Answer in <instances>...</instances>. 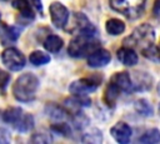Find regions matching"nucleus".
Instances as JSON below:
<instances>
[{
    "mask_svg": "<svg viewBox=\"0 0 160 144\" xmlns=\"http://www.w3.org/2000/svg\"><path fill=\"white\" fill-rule=\"evenodd\" d=\"M39 88V79L32 73L21 74L12 85V95L18 101L29 103L35 99Z\"/></svg>",
    "mask_w": 160,
    "mask_h": 144,
    "instance_id": "nucleus-1",
    "label": "nucleus"
},
{
    "mask_svg": "<svg viewBox=\"0 0 160 144\" xmlns=\"http://www.w3.org/2000/svg\"><path fill=\"white\" fill-rule=\"evenodd\" d=\"M98 48H100L99 40H96L95 38L86 36L84 34H79L70 41L68 53L72 58H85Z\"/></svg>",
    "mask_w": 160,
    "mask_h": 144,
    "instance_id": "nucleus-2",
    "label": "nucleus"
},
{
    "mask_svg": "<svg viewBox=\"0 0 160 144\" xmlns=\"http://www.w3.org/2000/svg\"><path fill=\"white\" fill-rule=\"evenodd\" d=\"M155 40V31L152 29V26H150L149 24H142L140 26H138L132 34L125 39L124 41H129L128 45H132V46H139L140 50L150 44H154Z\"/></svg>",
    "mask_w": 160,
    "mask_h": 144,
    "instance_id": "nucleus-3",
    "label": "nucleus"
},
{
    "mask_svg": "<svg viewBox=\"0 0 160 144\" xmlns=\"http://www.w3.org/2000/svg\"><path fill=\"white\" fill-rule=\"evenodd\" d=\"M145 3L146 0H110L111 8L128 18L139 16L145 8Z\"/></svg>",
    "mask_w": 160,
    "mask_h": 144,
    "instance_id": "nucleus-4",
    "label": "nucleus"
},
{
    "mask_svg": "<svg viewBox=\"0 0 160 144\" xmlns=\"http://www.w3.org/2000/svg\"><path fill=\"white\" fill-rule=\"evenodd\" d=\"M101 76L99 75H92L90 78H82L72 81L69 86V91L72 95H79V96H85L89 93H92L98 89V86L101 83Z\"/></svg>",
    "mask_w": 160,
    "mask_h": 144,
    "instance_id": "nucleus-5",
    "label": "nucleus"
},
{
    "mask_svg": "<svg viewBox=\"0 0 160 144\" xmlns=\"http://www.w3.org/2000/svg\"><path fill=\"white\" fill-rule=\"evenodd\" d=\"M1 61L11 71H19L26 64V59H25L24 54L14 46L6 48L1 53Z\"/></svg>",
    "mask_w": 160,
    "mask_h": 144,
    "instance_id": "nucleus-6",
    "label": "nucleus"
},
{
    "mask_svg": "<svg viewBox=\"0 0 160 144\" xmlns=\"http://www.w3.org/2000/svg\"><path fill=\"white\" fill-rule=\"evenodd\" d=\"M49 13L51 18V23L56 28H65V25L69 21V10L65 5H62L59 1H54L49 6Z\"/></svg>",
    "mask_w": 160,
    "mask_h": 144,
    "instance_id": "nucleus-7",
    "label": "nucleus"
},
{
    "mask_svg": "<svg viewBox=\"0 0 160 144\" xmlns=\"http://www.w3.org/2000/svg\"><path fill=\"white\" fill-rule=\"evenodd\" d=\"M111 55L106 49L98 48L88 55V65L91 68H101L110 63Z\"/></svg>",
    "mask_w": 160,
    "mask_h": 144,
    "instance_id": "nucleus-8",
    "label": "nucleus"
},
{
    "mask_svg": "<svg viewBox=\"0 0 160 144\" xmlns=\"http://www.w3.org/2000/svg\"><path fill=\"white\" fill-rule=\"evenodd\" d=\"M20 36V29L11 26L6 23H0V41L2 45H10L15 43Z\"/></svg>",
    "mask_w": 160,
    "mask_h": 144,
    "instance_id": "nucleus-9",
    "label": "nucleus"
},
{
    "mask_svg": "<svg viewBox=\"0 0 160 144\" xmlns=\"http://www.w3.org/2000/svg\"><path fill=\"white\" fill-rule=\"evenodd\" d=\"M135 75L131 78V91H145L152 86V79L149 74L142 71L134 73Z\"/></svg>",
    "mask_w": 160,
    "mask_h": 144,
    "instance_id": "nucleus-10",
    "label": "nucleus"
},
{
    "mask_svg": "<svg viewBox=\"0 0 160 144\" xmlns=\"http://www.w3.org/2000/svg\"><path fill=\"white\" fill-rule=\"evenodd\" d=\"M110 134L111 136L120 144H126L130 141L131 138V128L122 121L116 123L111 129H110Z\"/></svg>",
    "mask_w": 160,
    "mask_h": 144,
    "instance_id": "nucleus-11",
    "label": "nucleus"
},
{
    "mask_svg": "<svg viewBox=\"0 0 160 144\" xmlns=\"http://www.w3.org/2000/svg\"><path fill=\"white\" fill-rule=\"evenodd\" d=\"M118 59L121 64L126 65V66H134L138 63V54L135 53V50L130 46H122L116 51Z\"/></svg>",
    "mask_w": 160,
    "mask_h": 144,
    "instance_id": "nucleus-12",
    "label": "nucleus"
},
{
    "mask_svg": "<svg viewBox=\"0 0 160 144\" xmlns=\"http://www.w3.org/2000/svg\"><path fill=\"white\" fill-rule=\"evenodd\" d=\"M12 8L16 9L20 13V16L25 21H31L35 18L34 9H32V6L30 5V3L28 0H14L12 1Z\"/></svg>",
    "mask_w": 160,
    "mask_h": 144,
    "instance_id": "nucleus-13",
    "label": "nucleus"
},
{
    "mask_svg": "<svg viewBox=\"0 0 160 144\" xmlns=\"http://www.w3.org/2000/svg\"><path fill=\"white\" fill-rule=\"evenodd\" d=\"M22 115H24V111H22L21 108H19V106H10V108H8L2 113V120L6 124H10L15 129V126L19 124L20 119L22 118Z\"/></svg>",
    "mask_w": 160,
    "mask_h": 144,
    "instance_id": "nucleus-14",
    "label": "nucleus"
},
{
    "mask_svg": "<svg viewBox=\"0 0 160 144\" xmlns=\"http://www.w3.org/2000/svg\"><path fill=\"white\" fill-rule=\"evenodd\" d=\"M110 81L114 83L121 91H131V76L126 71L115 73Z\"/></svg>",
    "mask_w": 160,
    "mask_h": 144,
    "instance_id": "nucleus-15",
    "label": "nucleus"
},
{
    "mask_svg": "<svg viewBox=\"0 0 160 144\" xmlns=\"http://www.w3.org/2000/svg\"><path fill=\"white\" fill-rule=\"evenodd\" d=\"M45 113H46V115L49 118H51V119H54L56 121H62L66 118H70V115H69V113L66 111L65 108H62V106H60L58 104H54V103L48 104L45 106Z\"/></svg>",
    "mask_w": 160,
    "mask_h": 144,
    "instance_id": "nucleus-16",
    "label": "nucleus"
},
{
    "mask_svg": "<svg viewBox=\"0 0 160 144\" xmlns=\"http://www.w3.org/2000/svg\"><path fill=\"white\" fill-rule=\"evenodd\" d=\"M121 90L114 84V83H109L108 86L105 88V91H104V101L109 105V106H114L119 95H120Z\"/></svg>",
    "mask_w": 160,
    "mask_h": 144,
    "instance_id": "nucleus-17",
    "label": "nucleus"
},
{
    "mask_svg": "<svg viewBox=\"0 0 160 144\" xmlns=\"http://www.w3.org/2000/svg\"><path fill=\"white\" fill-rule=\"evenodd\" d=\"M42 45H44L45 50H48L49 53H58V51H60V49L62 48L64 40H62L60 36L51 34V35L46 36V39L44 40V44H42Z\"/></svg>",
    "mask_w": 160,
    "mask_h": 144,
    "instance_id": "nucleus-18",
    "label": "nucleus"
},
{
    "mask_svg": "<svg viewBox=\"0 0 160 144\" xmlns=\"http://www.w3.org/2000/svg\"><path fill=\"white\" fill-rule=\"evenodd\" d=\"M105 29L110 35H119L124 33L125 24L120 19H109L105 24Z\"/></svg>",
    "mask_w": 160,
    "mask_h": 144,
    "instance_id": "nucleus-19",
    "label": "nucleus"
},
{
    "mask_svg": "<svg viewBox=\"0 0 160 144\" xmlns=\"http://www.w3.org/2000/svg\"><path fill=\"white\" fill-rule=\"evenodd\" d=\"M134 108L136 110L138 114L142 115V116H151L154 113V109L151 106V104L146 100V99H139L135 101Z\"/></svg>",
    "mask_w": 160,
    "mask_h": 144,
    "instance_id": "nucleus-20",
    "label": "nucleus"
},
{
    "mask_svg": "<svg viewBox=\"0 0 160 144\" xmlns=\"http://www.w3.org/2000/svg\"><path fill=\"white\" fill-rule=\"evenodd\" d=\"M34 128V118L32 115L24 113L22 118L20 119L19 124L15 126V130H18L19 133H28Z\"/></svg>",
    "mask_w": 160,
    "mask_h": 144,
    "instance_id": "nucleus-21",
    "label": "nucleus"
},
{
    "mask_svg": "<svg viewBox=\"0 0 160 144\" xmlns=\"http://www.w3.org/2000/svg\"><path fill=\"white\" fill-rule=\"evenodd\" d=\"M140 143H145V144H154V143H159L160 141V130L156 128H151L149 130H146L140 138H139Z\"/></svg>",
    "mask_w": 160,
    "mask_h": 144,
    "instance_id": "nucleus-22",
    "label": "nucleus"
},
{
    "mask_svg": "<svg viewBox=\"0 0 160 144\" xmlns=\"http://www.w3.org/2000/svg\"><path fill=\"white\" fill-rule=\"evenodd\" d=\"M141 54H142V56H145L146 59H149L154 63H160V49L154 44H150V45L142 48Z\"/></svg>",
    "mask_w": 160,
    "mask_h": 144,
    "instance_id": "nucleus-23",
    "label": "nucleus"
},
{
    "mask_svg": "<svg viewBox=\"0 0 160 144\" xmlns=\"http://www.w3.org/2000/svg\"><path fill=\"white\" fill-rule=\"evenodd\" d=\"M29 60L32 65L35 66H40V65H44V64H48L50 61V55L44 53V51H40V50H35L30 54L29 56Z\"/></svg>",
    "mask_w": 160,
    "mask_h": 144,
    "instance_id": "nucleus-24",
    "label": "nucleus"
},
{
    "mask_svg": "<svg viewBox=\"0 0 160 144\" xmlns=\"http://www.w3.org/2000/svg\"><path fill=\"white\" fill-rule=\"evenodd\" d=\"M84 143H100L102 140V135H101V131L98 130V129H91L90 131L85 133L82 139H81Z\"/></svg>",
    "mask_w": 160,
    "mask_h": 144,
    "instance_id": "nucleus-25",
    "label": "nucleus"
},
{
    "mask_svg": "<svg viewBox=\"0 0 160 144\" xmlns=\"http://www.w3.org/2000/svg\"><path fill=\"white\" fill-rule=\"evenodd\" d=\"M51 130L59 135H62V136H69L71 134V129L70 126L66 124V123H56V124H52L51 125Z\"/></svg>",
    "mask_w": 160,
    "mask_h": 144,
    "instance_id": "nucleus-26",
    "label": "nucleus"
},
{
    "mask_svg": "<svg viewBox=\"0 0 160 144\" xmlns=\"http://www.w3.org/2000/svg\"><path fill=\"white\" fill-rule=\"evenodd\" d=\"M51 140H52L51 136L46 133H35L31 136V141H35V143H50Z\"/></svg>",
    "mask_w": 160,
    "mask_h": 144,
    "instance_id": "nucleus-27",
    "label": "nucleus"
},
{
    "mask_svg": "<svg viewBox=\"0 0 160 144\" xmlns=\"http://www.w3.org/2000/svg\"><path fill=\"white\" fill-rule=\"evenodd\" d=\"M10 81V74L4 69H0V89H4Z\"/></svg>",
    "mask_w": 160,
    "mask_h": 144,
    "instance_id": "nucleus-28",
    "label": "nucleus"
},
{
    "mask_svg": "<svg viewBox=\"0 0 160 144\" xmlns=\"http://www.w3.org/2000/svg\"><path fill=\"white\" fill-rule=\"evenodd\" d=\"M10 141V133L8 129L5 128H0V143L1 144H5V143H9Z\"/></svg>",
    "mask_w": 160,
    "mask_h": 144,
    "instance_id": "nucleus-29",
    "label": "nucleus"
},
{
    "mask_svg": "<svg viewBox=\"0 0 160 144\" xmlns=\"http://www.w3.org/2000/svg\"><path fill=\"white\" fill-rule=\"evenodd\" d=\"M29 3H30V5L32 6V8H35V10H38V11H42V5H41V0H28Z\"/></svg>",
    "mask_w": 160,
    "mask_h": 144,
    "instance_id": "nucleus-30",
    "label": "nucleus"
},
{
    "mask_svg": "<svg viewBox=\"0 0 160 144\" xmlns=\"http://www.w3.org/2000/svg\"><path fill=\"white\" fill-rule=\"evenodd\" d=\"M152 14L155 18L160 16V0H155L154 3V8H152Z\"/></svg>",
    "mask_w": 160,
    "mask_h": 144,
    "instance_id": "nucleus-31",
    "label": "nucleus"
},
{
    "mask_svg": "<svg viewBox=\"0 0 160 144\" xmlns=\"http://www.w3.org/2000/svg\"><path fill=\"white\" fill-rule=\"evenodd\" d=\"M158 93H159V95H160V83H159V85H158Z\"/></svg>",
    "mask_w": 160,
    "mask_h": 144,
    "instance_id": "nucleus-32",
    "label": "nucleus"
},
{
    "mask_svg": "<svg viewBox=\"0 0 160 144\" xmlns=\"http://www.w3.org/2000/svg\"><path fill=\"white\" fill-rule=\"evenodd\" d=\"M159 114H160V104H159Z\"/></svg>",
    "mask_w": 160,
    "mask_h": 144,
    "instance_id": "nucleus-33",
    "label": "nucleus"
},
{
    "mask_svg": "<svg viewBox=\"0 0 160 144\" xmlns=\"http://www.w3.org/2000/svg\"><path fill=\"white\" fill-rule=\"evenodd\" d=\"M0 19H1V13H0Z\"/></svg>",
    "mask_w": 160,
    "mask_h": 144,
    "instance_id": "nucleus-34",
    "label": "nucleus"
}]
</instances>
